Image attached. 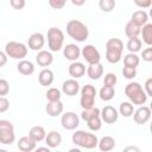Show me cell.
<instances>
[{
  "instance_id": "6da1fadb",
  "label": "cell",
  "mask_w": 152,
  "mask_h": 152,
  "mask_svg": "<svg viewBox=\"0 0 152 152\" xmlns=\"http://www.w3.org/2000/svg\"><path fill=\"white\" fill-rule=\"evenodd\" d=\"M124 91H125V95L128 97L129 102H132L133 104H137V106L145 104L147 101V97H148L139 82H129L125 87Z\"/></svg>"
},
{
  "instance_id": "7a4b0ae2",
  "label": "cell",
  "mask_w": 152,
  "mask_h": 152,
  "mask_svg": "<svg viewBox=\"0 0 152 152\" xmlns=\"http://www.w3.org/2000/svg\"><path fill=\"white\" fill-rule=\"evenodd\" d=\"M66 33L76 42H84L89 37V30L84 23L78 19H71L66 24Z\"/></svg>"
},
{
  "instance_id": "3957f363",
  "label": "cell",
  "mask_w": 152,
  "mask_h": 152,
  "mask_svg": "<svg viewBox=\"0 0 152 152\" xmlns=\"http://www.w3.org/2000/svg\"><path fill=\"white\" fill-rule=\"evenodd\" d=\"M124 51V43L119 38H110L106 43V59L112 63L116 64L121 61Z\"/></svg>"
},
{
  "instance_id": "277c9868",
  "label": "cell",
  "mask_w": 152,
  "mask_h": 152,
  "mask_svg": "<svg viewBox=\"0 0 152 152\" xmlns=\"http://www.w3.org/2000/svg\"><path fill=\"white\" fill-rule=\"evenodd\" d=\"M71 140L78 147L87 148V150L95 148L99 142V138L94 133H89V132H86L82 129L75 131V133L71 137Z\"/></svg>"
},
{
  "instance_id": "5b68a950",
  "label": "cell",
  "mask_w": 152,
  "mask_h": 152,
  "mask_svg": "<svg viewBox=\"0 0 152 152\" xmlns=\"http://www.w3.org/2000/svg\"><path fill=\"white\" fill-rule=\"evenodd\" d=\"M64 33L58 27H50L48 30V46L50 51L57 52L63 48Z\"/></svg>"
},
{
  "instance_id": "8992f818",
  "label": "cell",
  "mask_w": 152,
  "mask_h": 152,
  "mask_svg": "<svg viewBox=\"0 0 152 152\" xmlns=\"http://www.w3.org/2000/svg\"><path fill=\"white\" fill-rule=\"evenodd\" d=\"M5 52L13 59H24L27 56V46L24 43L11 40L5 45Z\"/></svg>"
},
{
  "instance_id": "52a82bcc",
  "label": "cell",
  "mask_w": 152,
  "mask_h": 152,
  "mask_svg": "<svg viewBox=\"0 0 152 152\" xmlns=\"http://www.w3.org/2000/svg\"><path fill=\"white\" fill-rule=\"evenodd\" d=\"M95 96H96V89L91 84H86L81 89V99L80 104L82 109H87L90 107H94L95 104Z\"/></svg>"
},
{
  "instance_id": "ba28073f",
  "label": "cell",
  "mask_w": 152,
  "mask_h": 152,
  "mask_svg": "<svg viewBox=\"0 0 152 152\" xmlns=\"http://www.w3.org/2000/svg\"><path fill=\"white\" fill-rule=\"evenodd\" d=\"M61 124L62 127L66 131H74L80 125V118L74 112H65L61 116Z\"/></svg>"
},
{
  "instance_id": "9c48e42d",
  "label": "cell",
  "mask_w": 152,
  "mask_h": 152,
  "mask_svg": "<svg viewBox=\"0 0 152 152\" xmlns=\"http://www.w3.org/2000/svg\"><path fill=\"white\" fill-rule=\"evenodd\" d=\"M81 55L86 59V62L89 63V64L99 63L100 59H101V55H100L99 50L91 44H88V45L83 46V49L81 50Z\"/></svg>"
},
{
  "instance_id": "30bf717a",
  "label": "cell",
  "mask_w": 152,
  "mask_h": 152,
  "mask_svg": "<svg viewBox=\"0 0 152 152\" xmlns=\"http://www.w3.org/2000/svg\"><path fill=\"white\" fill-rule=\"evenodd\" d=\"M100 118L104 124L112 125L115 124L119 119V112L113 107V106H104L101 110H100Z\"/></svg>"
},
{
  "instance_id": "8fae6325",
  "label": "cell",
  "mask_w": 152,
  "mask_h": 152,
  "mask_svg": "<svg viewBox=\"0 0 152 152\" xmlns=\"http://www.w3.org/2000/svg\"><path fill=\"white\" fill-rule=\"evenodd\" d=\"M151 119V108L147 106H139V108L133 112V120L138 125H145Z\"/></svg>"
},
{
  "instance_id": "7c38bea8",
  "label": "cell",
  "mask_w": 152,
  "mask_h": 152,
  "mask_svg": "<svg viewBox=\"0 0 152 152\" xmlns=\"http://www.w3.org/2000/svg\"><path fill=\"white\" fill-rule=\"evenodd\" d=\"M45 45V37L40 32H34L28 37L27 46L33 51H40Z\"/></svg>"
},
{
  "instance_id": "4fadbf2b",
  "label": "cell",
  "mask_w": 152,
  "mask_h": 152,
  "mask_svg": "<svg viewBox=\"0 0 152 152\" xmlns=\"http://www.w3.org/2000/svg\"><path fill=\"white\" fill-rule=\"evenodd\" d=\"M62 91L68 96H75L80 91V83L76 81V78L66 80L62 84Z\"/></svg>"
},
{
  "instance_id": "5bb4252c",
  "label": "cell",
  "mask_w": 152,
  "mask_h": 152,
  "mask_svg": "<svg viewBox=\"0 0 152 152\" xmlns=\"http://www.w3.org/2000/svg\"><path fill=\"white\" fill-rule=\"evenodd\" d=\"M63 55L68 61L74 62L81 57V49L76 44H66V46H64L63 49Z\"/></svg>"
},
{
  "instance_id": "9a60e30c",
  "label": "cell",
  "mask_w": 152,
  "mask_h": 152,
  "mask_svg": "<svg viewBox=\"0 0 152 152\" xmlns=\"http://www.w3.org/2000/svg\"><path fill=\"white\" fill-rule=\"evenodd\" d=\"M36 62L39 66L46 68L49 65L52 64L53 62V56L51 53V51H46V50H40L38 51L37 56H36Z\"/></svg>"
},
{
  "instance_id": "2e32d148",
  "label": "cell",
  "mask_w": 152,
  "mask_h": 152,
  "mask_svg": "<svg viewBox=\"0 0 152 152\" xmlns=\"http://www.w3.org/2000/svg\"><path fill=\"white\" fill-rule=\"evenodd\" d=\"M68 72L72 78H80L86 74V65L81 62L74 61L68 68Z\"/></svg>"
},
{
  "instance_id": "e0dca14e",
  "label": "cell",
  "mask_w": 152,
  "mask_h": 152,
  "mask_svg": "<svg viewBox=\"0 0 152 152\" xmlns=\"http://www.w3.org/2000/svg\"><path fill=\"white\" fill-rule=\"evenodd\" d=\"M63 109H64V106H63V103H62L61 100L59 101H56V102H49L48 101V104L45 107L46 114L49 116H52V118H56V116L62 115Z\"/></svg>"
},
{
  "instance_id": "ac0fdd59",
  "label": "cell",
  "mask_w": 152,
  "mask_h": 152,
  "mask_svg": "<svg viewBox=\"0 0 152 152\" xmlns=\"http://www.w3.org/2000/svg\"><path fill=\"white\" fill-rule=\"evenodd\" d=\"M55 76H53V71L49 68H44L39 75H38V82L40 83V86L43 87H49L53 83Z\"/></svg>"
},
{
  "instance_id": "d6986e66",
  "label": "cell",
  "mask_w": 152,
  "mask_h": 152,
  "mask_svg": "<svg viewBox=\"0 0 152 152\" xmlns=\"http://www.w3.org/2000/svg\"><path fill=\"white\" fill-rule=\"evenodd\" d=\"M36 144H37V142H36L31 137H28V135L21 137V138L18 140V142H17L18 148H19L20 151H23V152H31V151L36 150Z\"/></svg>"
},
{
  "instance_id": "ffe728a7",
  "label": "cell",
  "mask_w": 152,
  "mask_h": 152,
  "mask_svg": "<svg viewBox=\"0 0 152 152\" xmlns=\"http://www.w3.org/2000/svg\"><path fill=\"white\" fill-rule=\"evenodd\" d=\"M44 140H45L46 146H49L50 148H56L62 142V135L57 131H51V132H49L45 135V139Z\"/></svg>"
},
{
  "instance_id": "44dd1931",
  "label": "cell",
  "mask_w": 152,
  "mask_h": 152,
  "mask_svg": "<svg viewBox=\"0 0 152 152\" xmlns=\"http://www.w3.org/2000/svg\"><path fill=\"white\" fill-rule=\"evenodd\" d=\"M86 71L90 80H99L103 75V66L100 62L93 63V64H89V66L86 69Z\"/></svg>"
},
{
  "instance_id": "7402d4cb",
  "label": "cell",
  "mask_w": 152,
  "mask_h": 152,
  "mask_svg": "<svg viewBox=\"0 0 152 152\" xmlns=\"http://www.w3.org/2000/svg\"><path fill=\"white\" fill-rule=\"evenodd\" d=\"M17 70L18 72H20L21 75L25 76H30L34 72V64L31 61H26V59H20V62L17 64Z\"/></svg>"
},
{
  "instance_id": "603a6c76",
  "label": "cell",
  "mask_w": 152,
  "mask_h": 152,
  "mask_svg": "<svg viewBox=\"0 0 152 152\" xmlns=\"http://www.w3.org/2000/svg\"><path fill=\"white\" fill-rule=\"evenodd\" d=\"M97 146L101 151L103 152H108V151H112L114 147H115V139L110 135H104L102 137L99 142H97Z\"/></svg>"
},
{
  "instance_id": "cb8c5ba5",
  "label": "cell",
  "mask_w": 152,
  "mask_h": 152,
  "mask_svg": "<svg viewBox=\"0 0 152 152\" xmlns=\"http://www.w3.org/2000/svg\"><path fill=\"white\" fill-rule=\"evenodd\" d=\"M45 135H46V132L44 129L43 126H33L30 128L28 131V137H31L36 142H40L45 139Z\"/></svg>"
},
{
  "instance_id": "d4e9b609",
  "label": "cell",
  "mask_w": 152,
  "mask_h": 152,
  "mask_svg": "<svg viewBox=\"0 0 152 152\" xmlns=\"http://www.w3.org/2000/svg\"><path fill=\"white\" fill-rule=\"evenodd\" d=\"M131 20L141 27L148 21V14L144 10H139V11L133 12V14L131 15Z\"/></svg>"
},
{
  "instance_id": "484cf974",
  "label": "cell",
  "mask_w": 152,
  "mask_h": 152,
  "mask_svg": "<svg viewBox=\"0 0 152 152\" xmlns=\"http://www.w3.org/2000/svg\"><path fill=\"white\" fill-rule=\"evenodd\" d=\"M140 26L139 25H137L135 23H133L132 20H129L127 24H126V26H125V34H126V37L129 39V38H135V37H138L139 34H140Z\"/></svg>"
},
{
  "instance_id": "4316f807",
  "label": "cell",
  "mask_w": 152,
  "mask_h": 152,
  "mask_svg": "<svg viewBox=\"0 0 152 152\" xmlns=\"http://www.w3.org/2000/svg\"><path fill=\"white\" fill-rule=\"evenodd\" d=\"M140 34L142 37V42L151 46L152 45V24L150 23H146L144 26H141L140 28Z\"/></svg>"
},
{
  "instance_id": "83f0119b",
  "label": "cell",
  "mask_w": 152,
  "mask_h": 152,
  "mask_svg": "<svg viewBox=\"0 0 152 152\" xmlns=\"http://www.w3.org/2000/svg\"><path fill=\"white\" fill-rule=\"evenodd\" d=\"M15 140V134L13 129L0 131V144L2 145H11Z\"/></svg>"
},
{
  "instance_id": "f1b7e54d",
  "label": "cell",
  "mask_w": 152,
  "mask_h": 152,
  "mask_svg": "<svg viewBox=\"0 0 152 152\" xmlns=\"http://www.w3.org/2000/svg\"><path fill=\"white\" fill-rule=\"evenodd\" d=\"M134 112V104L129 101H124L120 103L119 107V114H121L124 118H129L133 115Z\"/></svg>"
},
{
  "instance_id": "f546056e",
  "label": "cell",
  "mask_w": 152,
  "mask_h": 152,
  "mask_svg": "<svg viewBox=\"0 0 152 152\" xmlns=\"http://www.w3.org/2000/svg\"><path fill=\"white\" fill-rule=\"evenodd\" d=\"M140 63V58L137 53L133 52H128L127 55H125L124 57V65L125 66H131V68H137Z\"/></svg>"
},
{
  "instance_id": "4dcf8cb0",
  "label": "cell",
  "mask_w": 152,
  "mask_h": 152,
  "mask_svg": "<svg viewBox=\"0 0 152 152\" xmlns=\"http://www.w3.org/2000/svg\"><path fill=\"white\" fill-rule=\"evenodd\" d=\"M127 50L129 52H133V53H137L141 50V46H142V42L140 38L135 37V38H129L128 42H127Z\"/></svg>"
},
{
  "instance_id": "1f68e13d",
  "label": "cell",
  "mask_w": 152,
  "mask_h": 152,
  "mask_svg": "<svg viewBox=\"0 0 152 152\" xmlns=\"http://www.w3.org/2000/svg\"><path fill=\"white\" fill-rule=\"evenodd\" d=\"M99 95H100V99L102 101H110L114 95H115V89L114 87H107V86H103L100 91H99Z\"/></svg>"
},
{
  "instance_id": "d6a6232c",
  "label": "cell",
  "mask_w": 152,
  "mask_h": 152,
  "mask_svg": "<svg viewBox=\"0 0 152 152\" xmlns=\"http://www.w3.org/2000/svg\"><path fill=\"white\" fill-rule=\"evenodd\" d=\"M45 97H46V100H48L49 102H56V101H59V100H61L62 93H61V90H59L58 88L52 87V88H49V89L46 90Z\"/></svg>"
},
{
  "instance_id": "836d02e7",
  "label": "cell",
  "mask_w": 152,
  "mask_h": 152,
  "mask_svg": "<svg viewBox=\"0 0 152 152\" xmlns=\"http://www.w3.org/2000/svg\"><path fill=\"white\" fill-rule=\"evenodd\" d=\"M100 115V109L96 108V107H90V108H87V109H83L82 113H81V119L87 121L89 120L90 118H94V116H99Z\"/></svg>"
},
{
  "instance_id": "e575fe53",
  "label": "cell",
  "mask_w": 152,
  "mask_h": 152,
  "mask_svg": "<svg viewBox=\"0 0 152 152\" xmlns=\"http://www.w3.org/2000/svg\"><path fill=\"white\" fill-rule=\"evenodd\" d=\"M86 122H87V125H88L89 129H90V131H94V132L100 131V129H101V127H102V120H101L100 115H99V116L90 118V119H89V120H87Z\"/></svg>"
},
{
  "instance_id": "d590c367",
  "label": "cell",
  "mask_w": 152,
  "mask_h": 152,
  "mask_svg": "<svg viewBox=\"0 0 152 152\" xmlns=\"http://www.w3.org/2000/svg\"><path fill=\"white\" fill-rule=\"evenodd\" d=\"M115 5H116L115 0H99V7H100V10L102 12H106V13L112 12L114 10Z\"/></svg>"
},
{
  "instance_id": "8d00e7d4",
  "label": "cell",
  "mask_w": 152,
  "mask_h": 152,
  "mask_svg": "<svg viewBox=\"0 0 152 152\" xmlns=\"http://www.w3.org/2000/svg\"><path fill=\"white\" fill-rule=\"evenodd\" d=\"M118 82V77L114 72H108L104 75V78H103V86H107V87H114Z\"/></svg>"
},
{
  "instance_id": "74e56055",
  "label": "cell",
  "mask_w": 152,
  "mask_h": 152,
  "mask_svg": "<svg viewBox=\"0 0 152 152\" xmlns=\"http://www.w3.org/2000/svg\"><path fill=\"white\" fill-rule=\"evenodd\" d=\"M122 75L127 80H133L137 76V68H131V66H124L122 68Z\"/></svg>"
},
{
  "instance_id": "f35d334b",
  "label": "cell",
  "mask_w": 152,
  "mask_h": 152,
  "mask_svg": "<svg viewBox=\"0 0 152 152\" xmlns=\"http://www.w3.org/2000/svg\"><path fill=\"white\" fill-rule=\"evenodd\" d=\"M10 93V83L5 78H0V96H6Z\"/></svg>"
},
{
  "instance_id": "ab89813d",
  "label": "cell",
  "mask_w": 152,
  "mask_h": 152,
  "mask_svg": "<svg viewBox=\"0 0 152 152\" xmlns=\"http://www.w3.org/2000/svg\"><path fill=\"white\" fill-rule=\"evenodd\" d=\"M68 0H49V5L50 7H52L53 10H61L65 6Z\"/></svg>"
},
{
  "instance_id": "60d3db41",
  "label": "cell",
  "mask_w": 152,
  "mask_h": 152,
  "mask_svg": "<svg viewBox=\"0 0 152 152\" xmlns=\"http://www.w3.org/2000/svg\"><path fill=\"white\" fill-rule=\"evenodd\" d=\"M10 108V101L5 96H0V113L7 112Z\"/></svg>"
},
{
  "instance_id": "b9f144b4",
  "label": "cell",
  "mask_w": 152,
  "mask_h": 152,
  "mask_svg": "<svg viewBox=\"0 0 152 152\" xmlns=\"http://www.w3.org/2000/svg\"><path fill=\"white\" fill-rule=\"evenodd\" d=\"M141 57L145 62H152V48L148 46L146 48L145 50H142V53H141Z\"/></svg>"
},
{
  "instance_id": "7bdbcfd3",
  "label": "cell",
  "mask_w": 152,
  "mask_h": 152,
  "mask_svg": "<svg viewBox=\"0 0 152 152\" xmlns=\"http://www.w3.org/2000/svg\"><path fill=\"white\" fill-rule=\"evenodd\" d=\"M6 129H13L14 131V126L11 121L1 119L0 120V131H6Z\"/></svg>"
},
{
  "instance_id": "ee69618b",
  "label": "cell",
  "mask_w": 152,
  "mask_h": 152,
  "mask_svg": "<svg viewBox=\"0 0 152 152\" xmlns=\"http://www.w3.org/2000/svg\"><path fill=\"white\" fill-rule=\"evenodd\" d=\"M144 90H145V93H146L147 96H152V77H148L145 81Z\"/></svg>"
},
{
  "instance_id": "f6af8a7d",
  "label": "cell",
  "mask_w": 152,
  "mask_h": 152,
  "mask_svg": "<svg viewBox=\"0 0 152 152\" xmlns=\"http://www.w3.org/2000/svg\"><path fill=\"white\" fill-rule=\"evenodd\" d=\"M10 2H11V6L14 10H23L26 5L25 0H10Z\"/></svg>"
},
{
  "instance_id": "bcb514c9",
  "label": "cell",
  "mask_w": 152,
  "mask_h": 152,
  "mask_svg": "<svg viewBox=\"0 0 152 152\" xmlns=\"http://www.w3.org/2000/svg\"><path fill=\"white\" fill-rule=\"evenodd\" d=\"M133 1L140 8H148L152 5V0H133Z\"/></svg>"
},
{
  "instance_id": "7dc6e473",
  "label": "cell",
  "mask_w": 152,
  "mask_h": 152,
  "mask_svg": "<svg viewBox=\"0 0 152 152\" xmlns=\"http://www.w3.org/2000/svg\"><path fill=\"white\" fill-rule=\"evenodd\" d=\"M7 58H8V56L6 55V52L0 51V68H2V66L6 65V63H7Z\"/></svg>"
},
{
  "instance_id": "c3c4849f",
  "label": "cell",
  "mask_w": 152,
  "mask_h": 152,
  "mask_svg": "<svg viewBox=\"0 0 152 152\" xmlns=\"http://www.w3.org/2000/svg\"><path fill=\"white\" fill-rule=\"evenodd\" d=\"M74 6H83L87 0H70Z\"/></svg>"
},
{
  "instance_id": "681fc988",
  "label": "cell",
  "mask_w": 152,
  "mask_h": 152,
  "mask_svg": "<svg viewBox=\"0 0 152 152\" xmlns=\"http://www.w3.org/2000/svg\"><path fill=\"white\" fill-rule=\"evenodd\" d=\"M37 151H46V152H49L50 151V147L49 146H46V147H38Z\"/></svg>"
},
{
  "instance_id": "f907efd6",
  "label": "cell",
  "mask_w": 152,
  "mask_h": 152,
  "mask_svg": "<svg viewBox=\"0 0 152 152\" xmlns=\"http://www.w3.org/2000/svg\"><path fill=\"white\" fill-rule=\"evenodd\" d=\"M128 150H135V151H139V148H137V147H132V146H131V147H126V148H125V151H128Z\"/></svg>"
}]
</instances>
